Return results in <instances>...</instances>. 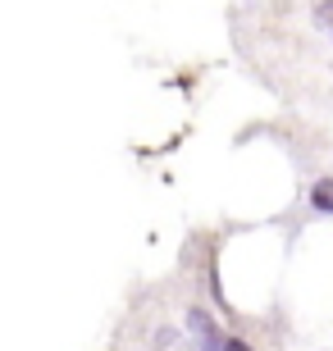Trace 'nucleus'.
<instances>
[{
    "label": "nucleus",
    "instance_id": "obj_1",
    "mask_svg": "<svg viewBox=\"0 0 333 351\" xmlns=\"http://www.w3.org/2000/svg\"><path fill=\"white\" fill-rule=\"evenodd\" d=\"M187 328L196 333V347H201V351H224V347H229V338L219 333V324L205 311H187Z\"/></svg>",
    "mask_w": 333,
    "mask_h": 351
},
{
    "label": "nucleus",
    "instance_id": "obj_2",
    "mask_svg": "<svg viewBox=\"0 0 333 351\" xmlns=\"http://www.w3.org/2000/svg\"><path fill=\"white\" fill-rule=\"evenodd\" d=\"M310 201H315V210H333V182H315V192H310Z\"/></svg>",
    "mask_w": 333,
    "mask_h": 351
},
{
    "label": "nucleus",
    "instance_id": "obj_3",
    "mask_svg": "<svg viewBox=\"0 0 333 351\" xmlns=\"http://www.w3.org/2000/svg\"><path fill=\"white\" fill-rule=\"evenodd\" d=\"M224 351H251V347H246V342H238V338H229V347H224Z\"/></svg>",
    "mask_w": 333,
    "mask_h": 351
}]
</instances>
